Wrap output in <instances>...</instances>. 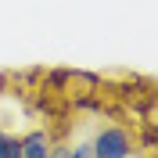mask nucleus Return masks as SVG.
Listing matches in <instances>:
<instances>
[{"mask_svg": "<svg viewBox=\"0 0 158 158\" xmlns=\"http://www.w3.org/2000/svg\"><path fill=\"white\" fill-rule=\"evenodd\" d=\"M137 148H144V151H155V148H158V129H155V118H144V122H140Z\"/></svg>", "mask_w": 158, "mask_h": 158, "instance_id": "obj_3", "label": "nucleus"}, {"mask_svg": "<svg viewBox=\"0 0 158 158\" xmlns=\"http://www.w3.org/2000/svg\"><path fill=\"white\" fill-rule=\"evenodd\" d=\"M50 133L47 129H29L22 137V158H50Z\"/></svg>", "mask_w": 158, "mask_h": 158, "instance_id": "obj_2", "label": "nucleus"}, {"mask_svg": "<svg viewBox=\"0 0 158 158\" xmlns=\"http://www.w3.org/2000/svg\"><path fill=\"white\" fill-rule=\"evenodd\" d=\"M137 133L126 126H104L90 144V158H137Z\"/></svg>", "mask_w": 158, "mask_h": 158, "instance_id": "obj_1", "label": "nucleus"}, {"mask_svg": "<svg viewBox=\"0 0 158 158\" xmlns=\"http://www.w3.org/2000/svg\"><path fill=\"white\" fill-rule=\"evenodd\" d=\"M0 158H22V137L18 133H0Z\"/></svg>", "mask_w": 158, "mask_h": 158, "instance_id": "obj_4", "label": "nucleus"}]
</instances>
